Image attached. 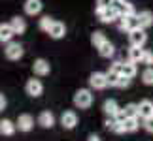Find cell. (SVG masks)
Returning a JSON list of instances; mask_svg holds the SVG:
<instances>
[{
  "label": "cell",
  "mask_w": 153,
  "mask_h": 141,
  "mask_svg": "<svg viewBox=\"0 0 153 141\" xmlns=\"http://www.w3.org/2000/svg\"><path fill=\"white\" fill-rule=\"evenodd\" d=\"M93 89L89 87V89H78L74 94V105L78 109H89L91 105H93V100H95V96H93Z\"/></svg>",
  "instance_id": "cell-1"
},
{
  "label": "cell",
  "mask_w": 153,
  "mask_h": 141,
  "mask_svg": "<svg viewBox=\"0 0 153 141\" xmlns=\"http://www.w3.org/2000/svg\"><path fill=\"white\" fill-rule=\"evenodd\" d=\"M4 55H6L8 60L17 62V60H21V58H23L25 49H23V45L19 42H13V40H11V42H8V43H6V47H4Z\"/></svg>",
  "instance_id": "cell-2"
},
{
  "label": "cell",
  "mask_w": 153,
  "mask_h": 141,
  "mask_svg": "<svg viewBox=\"0 0 153 141\" xmlns=\"http://www.w3.org/2000/svg\"><path fill=\"white\" fill-rule=\"evenodd\" d=\"M89 87L93 90H104L108 89L110 83H108V73L104 72H93L89 75Z\"/></svg>",
  "instance_id": "cell-3"
},
{
  "label": "cell",
  "mask_w": 153,
  "mask_h": 141,
  "mask_svg": "<svg viewBox=\"0 0 153 141\" xmlns=\"http://www.w3.org/2000/svg\"><path fill=\"white\" fill-rule=\"evenodd\" d=\"M148 42V34H146V28L142 26H134L131 32H128V43L131 45H140L144 47Z\"/></svg>",
  "instance_id": "cell-4"
},
{
  "label": "cell",
  "mask_w": 153,
  "mask_h": 141,
  "mask_svg": "<svg viewBox=\"0 0 153 141\" xmlns=\"http://www.w3.org/2000/svg\"><path fill=\"white\" fill-rule=\"evenodd\" d=\"M25 92L28 94L30 98H40L44 94V83L40 79H27V83H25Z\"/></svg>",
  "instance_id": "cell-5"
},
{
  "label": "cell",
  "mask_w": 153,
  "mask_h": 141,
  "mask_svg": "<svg viewBox=\"0 0 153 141\" xmlns=\"http://www.w3.org/2000/svg\"><path fill=\"white\" fill-rule=\"evenodd\" d=\"M97 17H98V21H100V23H104V25H111V23H117V19L121 17V11L111 4L110 8H106L102 13L97 15Z\"/></svg>",
  "instance_id": "cell-6"
},
{
  "label": "cell",
  "mask_w": 153,
  "mask_h": 141,
  "mask_svg": "<svg viewBox=\"0 0 153 141\" xmlns=\"http://www.w3.org/2000/svg\"><path fill=\"white\" fill-rule=\"evenodd\" d=\"M61 126L64 128V130H74V128L78 126V113H76L74 109L62 111V115H61Z\"/></svg>",
  "instance_id": "cell-7"
},
{
  "label": "cell",
  "mask_w": 153,
  "mask_h": 141,
  "mask_svg": "<svg viewBox=\"0 0 153 141\" xmlns=\"http://www.w3.org/2000/svg\"><path fill=\"white\" fill-rule=\"evenodd\" d=\"M42 10H44L42 0H25V4H23V11H25V15H28V17L40 15Z\"/></svg>",
  "instance_id": "cell-8"
},
{
  "label": "cell",
  "mask_w": 153,
  "mask_h": 141,
  "mask_svg": "<svg viewBox=\"0 0 153 141\" xmlns=\"http://www.w3.org/2000/svg\"><path fill=\"white\" fill-rule=\"evenodd\" d=\"M32 72L36 77H45V75L51 73V64L45 60V58H36L32 62Z\"/></svg>",
  "instance_id": "cell-9"
},
{
  "label": "cell",
  "mask_w": 153,
  "mask_h": 141,
  "mask_svg": "<svg viewBox=\"0 0 153 141\" xmlns=\"http://www.w3.org/2000/svg\"><path fill=\"white\" fill-rule=\"evenodd\" d=\"M104 126L108 128L111 134H117V136H121V134H127V128H125V120L121 119H114V117H108L104 122Z\"/></svg>",
  "instance_id": "cell-10"
},
{
  "label": "cell",
  "mask_w": 153,
  "mask_h": 141,
  "mask_svg": "<svg viewBox=\"0 0 153 141\" xmlns=\"http://www.w3.org/2000/svg\"><path fill=\"white\" fill-rule=\"evenodd\" d=\"M17 130L19 132H30L32 128H34V117L30 113H21L19 117H17Z\"/></svg>",
  "instance_id": "cell-11"
},
{
  "label": "cell",
  "mask_w": 153,
  "mask_h": 141,
  "mask_svg": "<svg viewBox=\"0 0 153 141\" xmlns=\"http://www.w3.org/2000/svg\"><path fill=\"white\" fill-rule=\"evenodd\" d=\"M55 122H57L55 113H53V111H49V109H44L42 113L38 115V124L42 126V128H45V130H51V128L55 126Z\"/></svg>",
  "instance_id": "cell-12"
},
{
  "label": "cell",
  "mask_w": 153,
  "mask_h": 141,
  "mask_svg": "<svg viewBox=\"0 0 153 141\" xmlns=\"http://www.w3.org/2000/svg\"><path fill=\"white\" fill-rule=\"evenodd\" d=\"M136 23H138V26H142V28H151L153 26V11L151 10H142V11H138L136 13Z\"/></svg>",
  "instance_id": "cell-13"
},
{
  "label": "cell",
  "mask_w": 153,
  "mask_h": 141,
  "mask_svg": "<svg viewBox=\"0 0 153 141\" xmlns=\"http://www.w3.org/2000/svg\"><path fill=\"white\" fill-rule=\"evenodd\" d=\"M134 26H138V23H136V17L121 15L119 19H117V28H119L121 32H125V34H128V32H131Z\"/></svg>",
  "instance_id": "cell-14"
},
{
  "label": "cell",
  "mask_w": 153,
  "mask_h": 141,
  "mask_svg": "<svg viewBox=\"0 0 153 141\" xmlns=\"http://www.w3.org/2000/svg\"><path fill=\"white\" fill-rule=\"evenodd\" d=\"M49 38L51 40H62L64 36H66V25H64L62 21H55L49 28Z\"/></svg>",
  "instance_id": "cell-15"
},
{
  "label": "cell",
  "mask_w": 153,
  "mask_h": 141,
  "mask_svg": "<svg viewBox=\"0 0 153 141\" xmlns=\"http://www.w3.org/2000/svg\"><path fill=\"white\" fill-rule=\"evenodd\" d=\"M15 132H17V122L10 120V119H2V120H0V136L11 137Z\"/></svg>",
  "instance_id": "cell-16"
},
{
  "label": "cell",
  "mask_w": 153,
  "mask_h": 141,
  "mask_svg": "<svg viewBox=\"0 0 153 141\" xmlns=\"http://www.w3.org/2000/svg\"><path fill=\"white\" fill-rule=\"evenodd\" d=\"M119 104L115 102L114 98H108V100H104V104H102V113L106 117H115L117 113H119Z\"/></svg>",
  "instance_id": "cell-17"
},
{
  "label": "cell",
  "mask_w": 153,
  "mask_h": 141,
  "mask_svg": "<svg viewBox=\"0 0 153 141\" xmlns=\"http://www.w3.org/2000/svg\"><path fill=\"white\" fill-rule=\"evenodd\" d=\"M10 25H11V28H13L15 36H21V34H25V32H27V21L23 19L21 15L11 17V19H10Z\"/></svg>",
  "instance_id": "cell-18"
},
{
  "label": "cell",
  "mask_w": 153,
  "mask_h": 141,
  "mask_svg": "<svg viewBox=\"0 0 153 141\" xmlns=\"http://www.w3.org/2000/svg\"><path fill=\"white\" fill-rule=\"evenodd\" d=\"M15 36V32H13V28H11L10 23H0V43H8L11 42Z\"/></svg>",
  "instance_id": "cell-19"
},
{
  "label": "cell",
  "mask_w": 153,
  "mask_h": 141,
  "mask_svg": "<svg viewBox=\"0 0 153 141\" xmlns=\"http://www.w3.org/2000/svg\"><path fill=\"white\" fill-rule=\"evenodd\" d=\"M121 73L123 75H127V77H136V73H138V68H136V62H132V60H123L121 62Z\"/></svg>",
  "instance_id": "cell-20"
},
{
  "label": "cell",
  "mask_w": 153,
  "mask_h": 141,
  "mask_svg": "<svg viewBox=\"0 0 153 141\" xmlns=\"http://www.w3.org/2000/svg\"><path fill=\"white\" fill-rule=\"evenodd\" d=\"M138 107H140V119H151L153 117V102L151 100H142V102L138 104Z\"/></svg>",
  "instance_id": "cell-21"
},
{
  "label": "cell",
  "mask_w": 153,
  "mask_h": 141,
  "mask_svg": "<svg viewBox=\"0 0 153 141\" xmlns=\"http://www.w3.org/2000/svg\"><path fill=\"white\" fill-rule=\"evenodd\" d=\"M142 57H144V47H140V45H131V47H128V51H127V58H128V60L140 64Z\"/></svg>",
  "instance_id": "cell-22"
},
{
  "label": "cell",
  "mask_w": 153,
  "mask_h": 141,
  "mask_svg": "<svg viewBox=\"0 0 153 141\" xmlns=\"http://www.w3.org/2000/svg\"><path fill=\"white\" fill-rule=\"evenodd\" d=\"M98 55H100L102 58H111L115 55V45L110 42V40H106V42L98 47Z\"/></svg>",
  "instance_id": "cell-23"
},
{
  "label": "cell",
  "mask_w": 153,
  "mask_h": 141,
  "mask_svg": "<svg viewBox=\"0 0 153 141\" xmlns=\"http://www.w3.org/2000/svg\"><path fill=\"white\" fill-rule=\"evenodd\" d=\"M125 128L127 134H134L140 130V117H127L125 119Z\"/></svg>",
  "instance_id": "cell-24"
},
{
  "label": "cell",
  "mask_w": 153,
  "mask_h": 141,
  "mask_svg": "<svg viewBox=\"0 0 153 141\" xmlns=\"http://www.w3.org/2000/svg\"><path fill=\"white\" fill-rule=\"evenodd\" d=\"M140 79L146 87H153V66H146L144 72L140 73Z\"/></svg>",
  "instance_id": "cell-25"
},
{
  "label": "cell",
  "mask_w": 153,
  "mask_h": 141,
  "mask_svg": "<svg viewBox=\"0 0 153 141\" xmlns=\"http://www.w3.org/2000/svg\"><path fill=\"white\" fill-rule=\"evenodd\" d=\"M106 40H108V38H106V34L102 30H95V32L91 34V43L95 45V49H98V47L106 42Z\"/></svg>",
  "instance_id": "cell-26"
},
{
  "label": "cell",
  "mask_w": 153,
  "mask_h": 141,
  "mask_svg": "<svg viewBox=\"0 0 153 141\" xmlns=\"http://www.w3.org/2000/svg\"><path fill=\"white\" fill-rule=\"evenodd\" d=\"M53 23H55V19H53V17H49V15H44L42 19L38 21V28H40V30H42V32H45V34H48Z\"/></svg>",
  "instance_id": "cell-27"
},
{
  "label": "cell",
  "mask_w": 153,
  "mask_h": 141,
  "mask_svg": "<svg viewBox=\"0 0 153 141\" xmlns=\"http://www.w3.org/2000/svg\"><path fill=\"white\" fill-rule=\"evenodd\" d=\"M123 109H125L127 117H140V107H138V104H134V102H128Z\"/></svg>",
  "instance_id": "cell-28"
},
{
  "label": "cell",
  "mask_w": 153,
  "mask_h": 141,
  "mask_svg": "<svg viewBox=\"0 0 153 141\" xmlns=\"http://www.w3.org/2000/svg\"><path fill=\"white\" fill-rule=\"evenodd\" d=\"M111 4H114V0H97V6H95V13H97V15H100L102 11H104L106 8H110Z\"/></svg>",
  "instance_id": "cell-29"
},
{
  "label": "cell",
  "mask_w": 153,
  "mask_h": 141,
  "mask_svg": "<svg viewBox=\"0 0 153 141\" xmlns=\"http://www.w3.org/2000/svg\"><path fill=\"white\" fill-rule=\"evenodd\" d=\"M140 64H144V66H153V51L151 49H144V57Z\"/></svg>",
  "instance_id": "cell-30"
},
{
  "label": "cell",
  "mask_w": 153,
  "mask_h": 141,
  "mask_svg": "<svg viewBox=\"0 0 153 141\" xmlns=\"http://www.w3.org/2000/svg\"><path fill=\"white\" fill-rule=\"evenodd\" d=\"M108 83H110V87H117V81H119V72H115V70H108Z\"/></svg>",
  "instance_id": "cell-31"
},
{
  "label": "cell",
  "mask_w": 153,
  "mask_h": 141,
  "mask_svg": "<svg viewBox=\"0 0 153 141\" xmlns=\"http://www.w3.org/2000/svg\"><path fill=\"white\" fill-rule=\"evenodd\" d=\"M131 83H132V79L121 73V75H119V81H117V89H128V87H131Z\"/></svg>",
  "instance_id": "cell-32"
},
{
  "label": "cell",
  "mask_w": 153,
  "mask_h": 141,
  "mask_svg": "<svg viewBox=\"0 0 153 141\" xmlns=\"http://www.w3.org/2000/svg\"><path fill=\"white\" fill-rule=\"evenodd\" d=\"M142 128L146 132L153 134V117H151V119H142Z\"/></svg>",
  "instance_id": "cell-33"
},
{
  "label": "cell",
  "mask_w": 153,
  "mask_h": 141,
  "mask_svg": "<svg viewBox=\"0 0 153 141\" xmlns=\"http://www.w3.org/2000/svg\"><path fill=\"white\" fill-rule=\"evenodd\" d=\"M6 105H8V100H6V96L2 92H0V111H4L6 109Z\"/></svg>",
  "instance_id": "cell-34"
},
{
  "label": "cell",
  "mask_w": 153,
  "mask_h": 141,
  "mask_svg": "<svg viewBox=\"0 0 153 141\" xmlns=\"http://www.w3.org/2000/svg\"><path fill=\"white\" fill-rule=\"evenodd\" d=\"M87 141H102V139H100V136H97V134H91V136L87 137Z\"/></svg>",
  "instance_id": "cell-35"
}]
</instances>
